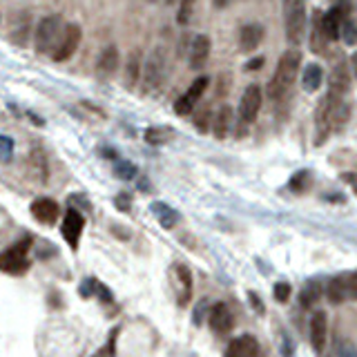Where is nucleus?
Listing matches in <instances>:
<instances>
[{
	"mask_svg": "<svg viewBox=\"0 0 357 357\" xmlns=\"http://www.w3.org/2000/svg\"><path fill=\"white\" fill-rule=\"evenodd\" d=\"M299 68H302V52L288 50V52L281 54V59L275 68V74H272V79L266 88L268 99H272V101L284 99L286 92L290 90V85H293L295 79H297Z\"/></svg>",
	"mask_w": 357,
	"mask_h": 357,
	"instance_id": "f257e3e1",
	"label": "nucleus"
},
{
	"mask_svg": "<svg viewBox=\"0 0 357 357\" xmlns=\"http://www.w3.org/2000/svg\"><path fill=\"white\" fill-rule=\"evenodd\" d=\"M342 116V94L328 92L315 110V145H322Z\"/></svg>",
	"mask_w": 357,
	"mask_h": 357,
	"instance_id": "f03ea898",
	"label": "nucleus"
},
{
	"mask_svg": "<svg viewBox=\"0 0 357 357\" xmlns=\"http://www.w3.org/2000/svg\"><path fill=\"white\" fill-rule=\"evenodd\" d=\"M167 76V52L165 47L156 45L150 56L143 61V76H141V83H143V92L145 94H154L161 90V85L165 83Z\"/></svg>",
	"mask_w": 357,
	"mask_h": 357,
	"instance_id": "7ed1b4c3",
	"label": "nucleus"
},
{
	"mask_svg": "<svg viewBox=\"0 0 357 357\" xmlns=\"http://www.w3.org/2000/svg\"><path fill=\"white\" fill-rule=\"evenodd\" d=\"M30 250H32V239H23L9 246L7 250L0 252V270L5 275H16L21 277L30 270L32 261H30Z\"/></svg>",
	"mask_w": 357,
	"mask_h": 357,
	"instance_id": "20e7f679",
	"label": "nucleus"
},
{
	"mask_svg": "<svg viewBox=\"0 0 357 357\" xmlns=\"http://www.w3.org/2000/svg\"><path fill=\"white\" fill-rule=\"evenodd\" d=\"M284 30L290 45H299L306 34V0H284Z\"/></svg>",
	"mask_w": 357,
	"mask_h": 357,
	"instance_id": "39448f33",
	"label": "nucleus"
},
{
	"mask_svg": "<svg viewBox=\"0 0 357 357\" xmlns=\"http://www.w3.org/2000/svg\"><path fill=\"white\" fill-rule=\"evenodd\" d=\"M63 18L59 14H50L41 18L39 27L34 32V45H36V52L39 54H47L54 50V45L59 43V36L63 32Z\"/></svg>",
	"mask_w": 357,
	"mask_h": 357,
	"instance_id": "423d86ee",
	"label": "nucleus"
},
{
	"mask_svg": "<svg viewBox=\"0 0 357 357\" xmlns=\"http://www.w3.org/2000/svg\"><path fill=\"white\" fill-rule=\"evenodd\" d=\"M81 39H83V32L76 23H68L63 27V32L59 36V43L54 45L52 50V59L56 63H65L70 61L74 54H76L79 45H81Z\"/></svg>",
	"mask_w": 357,
	"mask_h": 357,
	"instance_id": "0eeeda50",
	"label": "nucleus"
},
{
	"mask_svg": "<svg viewBox=\"0 0 357 357\" xmlns=\"http://www.w3.org/2000/svg\"><path fill=\"white\" fill-rule=\"evenodd\" d=\"M261 101H264V94H261L259 85H248L241 94L239 101V123H241V132L243 127L252 125L257 121V114L261 110Z\"/></svg>",
	"mask_w": 357,
	"mask_h": 357,
	"instance_id": "6e6552de",
	"label": "nucleus"
},
{
	"mask_svg": "<svg viewBox=\"0 0 357 357\" xmlns=\"http://www.w3.org/2000/svg\"><path fill=\"white\" fill-rule=\"evenodd\" d=\"M210 85V79L208 76H199L190 88H187L185 94H181L176 101H174V112L178 116H187L192 114V110L196 108V103H199V99L203 96V92L208 90Z\"/></svg>",
	"mask_w": 357,
	"mask_h": 357,
	"instance_id": "1a4fd4ad",
	"label": "nucleus"
},
{
	"mask_svg": "<svg viewBox=\"0 0 357 357\" xmlns=\"http://www.w3.org/2000/svg\"><path fill=\"white\" fill-rule=\"evenodd\" d=\"M83 228H85V217H83L76 208H68V212H65V219H63V225H61V232H63V239L70 243L72 250H79Z\"/></svg>",
	"mask_w": 357,
	"mask_h": 357,
	"instance_id": "9d476101",
	"label": "nucleus"
},
{
	"mask_svg": "<svg viewBox=\"0 0 357 357\" xmlns=\"http://www.w3.org/2000/svg\"><path fill=\"white\" fill-rule=\"evenodd\" d=\"M172 277H174V290H176V302L178 306H187L192 299V272L185 264H174L172 268Z\"/></svg>",
	"mask_w": 357,
	"mask_h": 357,
	"instance_id": "9b49d317",
	"label": "nucleus"
},
{
	"mask_svg": "<svg viewBox=\"0 0 357 357\" xmlns=\"http://www.w3.org/2000/svg\"><path fill=\"white\" fill-rule=\"evenodd\" d=\"M212 41L208 34H196L190 43V52H187V63H190V70H201L205 68V63L210 59Z\"/></svg>",
	"mask_w": 357,
	"mask_h": 357,
	"instance_id": "f8f14e48",
	"label": "nucleus"
},
{
	"mask_svg": "<svg viewBox=\"0 0 357 357\" xmlns=\"http://www.w3.org/2000/svg\"><path fill=\"white\" fill-rule=\"evenodd\" d=\"M346 18V9L342 5L331 7L324 16H319V30H322L324 39L328 41H337L340 39V27Z\"/></svg>",
	"mask_w": 357,
	"mask_h": 357,
	"instance_id": "ddd939ff",
	"label": "nucleus"
},
{
	"mask_svg": "<svg viewBox=\"0 0 357 357\" xmlns=\"http://www.w3.org/2000/svg\"><path fill=\"white\" fill-rule=\"evenodd\" d=\"M208 324L210 328L217 335H225V333H230L232 331V326H234V315L230 311V306L228 304H223V302H217L212 308H210V313H208Z\"/></svg>",
	"mask_w": 357,
	"mask_h": 357,
	"instance_id": "4468645a",
	"label": "nucleus"
},
{
	"mask_svg": "<svg viewBox=\"0 0 357 357\" xmlns=\"http://www.w3.org/2000/svg\"><path fill=\"white\" fill-rule=\"evenodd\" d=\"M30 210L34 214V219L39 223H43V225L56 223V219H59V214H61L59 203H56L54 199H50V196H41V199H36Z\"/></svg>",
	"mask_w": 357,
	"mask_h": 357,
	"instance_id": "2eb2a0df",
	"label": "nucleus"
},
{
	"mask_svg": "<svg viewBox=\"0 0 357 357\" xmlns=\"http://www.w3.org/2000/svg\"><path fill=\"white\" fill-rule=\"evenodd\" d=\"M259 344L252 335H239L228 344L223 357H257Z\"/></svg>",
	"mask_w": 357,
	"mask_h": 357,
	"instance_id": "dca6fc26",
	"label": "nucleus"
},
{
	"mask_svg": "<svg viewBox=\"0 0 357 357\" xmlns=\"http://www.w3.org/2000/svg\"><path fill=\"white\" fill-rule=\"evenodd\" d=\"M116 70H119V50L114 45L103 47L96 59V74L103 79H110V76H114Z\"/></svg>",
	"mask_w": 357,
	"mask_h": 357,
	"instance_id": "f3484780",
	"label": "nucleus"
},
{
	"mask_svg": "<svg viewBox=\"0 0 357 357\" xmlns=\"http://www.w3.org/2000/svg\"><path fill=\"white\" fill-rule=\"evenodd\" d=\"M123 76H125V85L130 90H134L139 85L141 76H143V52L141 50H132L125 61V70H123Z\"/></svg>",
	"mask_w": 357,
	"mask_h": 357,
	"instance_id": "a211bd4d",
	"label": "nucleus"
},
{
	"mask_svg": "<svg viewBox=\"0 0 357 357\" xmlns=\"http://www.w3.org/2000/svg\"><path fill=\"white\" fill-rule=\"evenodd\" d=\"M261 41H264V27L261 25L250 23V25L241 27V32H239V50L241 52H246V54L255 52L261 45Z\"/></svg>",
	"mask_w": 357,
	"mask_h": 357,
	"instance_id": "6ab92c4d",
	"label": "nucleus"
},
{
	"mask_svg": "<svg viewBox=\"0 0 357 357\" xmlns=\"http://www.w3.org/2000/svg\"><path fill=\"white\" fill-rule=\"evenodd\" d=\"M326 315L322 311H317L311 317V344L317 355L324 353V346H326Z\"/></svg>",
	"mask_w": 357,
	"mask_h": 357,
	"instance_id": "aec40b11",
	"label": "nucleus"
},
{
	"mask_svg": "<svg viewBox=\"0 0 357 357\" xmlns=\"http://www.w3.org/2000/svg\"><path fill=\"white\" fill-rule=\"evenodd\" d=\"M230 127H232V108L221 105L217 110V114H214V119H212V132L219 141H223L225 136H228Z\"/></svg>",
	"mask_w": 357,
	"mask_h": 357,
	"instance_id": "412c9836",
	"label": "nucleus"
},
{
	"mask_svg": "<svg viewBox=\"0 0 357 357\" xmlns=\"http://www.w3.org/2000/svg\"><path fill=\"white\" fill-rule=\"evenodd\" d=\"M30 174L36 178V181L45 183L47 181V174H50V167H47V156L41 147H36L30 152Z\"/></svg>",
	"mask_w": 357,
	"mask_h": 357,
	"instance_id": "4be33fe9",
	"label": "nucleus"
},
{
	"mask_svg": "<svg viewBox=\"0 0 357 357\" xmlns=\"http://www.w3.org/2000/svg\"><path fill=\"white\" fill-rule=\"evenodd\" d=\"M30 32H32V23H30V16H27L25 12H21L18 16L12 18V41L16 45H27Z\"/></svg>",
	"mask_w": 357,
	"mask_h": 357,
	"instance_id": "5701e85b",
	"label": "nucleus"
},
{
	"mask_svg": "<svg viewBox=\"0 0 357 357\" xmlns=\"http://www.w3.org/2000/svg\"><path fill=\"white\" fill-rule=\"evenodd\" d=\"M152 212H154V217L159 219V223H161L165 230H172L174 225L178 223V212L174 208H170L167 203H163V201L152 203Z\"/></svg>",
	"mask_w": 357,
	"mask_h": 357,
	"instance_id": "b1692460",
	"label": "nucleus"
},
{
	"mask_svg": "<svg viewBox=\"0 0 357 357\" xmlns=\"http://www.w3.org/2000/svg\"><path fill=\"white\" fill-rule=\"evenodd\" d=\"M322 81H324L322 68H319L317 63H308L304 68V74H302V88L306 92H317L319 88H322Z\"/></svg>",
	"mask_w": 357,
	"mask_h": 357,
	"instance_id": "393cba45",
	"label": "nucleus"
},
{
	"mask_svg": "<svg viewBox=\"0 0 357 357\" xmlns=\"http://www.w3.org/2000/svg\"><path fill=\"white\" fill-rule=\"evenodd\" d=\"M326 297H328V302L342 304L344 299L349 297V286H346V277L337 275V277H333L331 281H328V286H326Z\"/></svg>",
	"mask_w": 357,
	"mask_h": 357,
	"instance_id": "a878e982",
	"label": "nucleus"
},
{
	"mask_svg": "<svg viewBox=\"0 0 357 357\" xmlns=\"http://www.w3.org/2000/svg\"><path fill=\"white\" fill-rule=\"evenodd\" d=\"M322 293H324V286L319 284V281H308L302 290V295H299V304H302L304 308H311L313 304L319 302Z\"/></svg>",
	"mask_w": 357,
	"mask_h": 357,
	"instance_id": "bb28decb",
	"label": "nucleus"
},
{
	"mask_svg": "<svg viewBox=\"0 0 357 357\" xmlns=\"http://www.w3.org/2000/svg\"><path fill=\"white\" fill-rule=\"evenodd\" d=\"M346 90H349V72H346L344 65H337V68L333 70V76H331V88H328V92H335V94H346Z\"/></svg>",
	"mask_w": 357,
	"mask_h": 357,
	"instance_id": "cd10ccee",
	"label": "nucleus"
},
{
	"mask_svg": "<svg viewBox=\"0 0 357 357\" xmlns=\"http://www.w3.org/2000/svg\"><path fill=\"white\" fill-rule=\"evenodd\" d=\"M340 39L349 45V47H355L357 45V25L351 21V18H344V23L340 27Z\"/></svg>",
	"mask_w": 357,
	"mask_h": 357,
	"instance_id": "c85d7f7f",
	"label": "nucleus"
},
{
	"mask_svg": "<svg viewBox=\"0 0 357 357\" xmlns=\"http://www.w3.org/2000/svg\"><path fill=\"white\" fill-rule=\"evenodd\" d=\"M194 3L196 0H181L178 3V16H176V23L178 25H187L192 18V12H194Z\"/></svg>",
	"mask_w": 357,
	"mask_h": 357,
	"instance_id": "c756f323",
	"label": "nucleus"
},
{
	"mask_svg": "<svg viewBox=\"0 0 357 357\" xmlns=\"http://www.w3.org/2000/svg\"><path fill=\"white\" fill-rule=\"evenodd\" d=\"M116 335H119V328H114V331L110 333L108 344L103 346V349H99L92 357H116Z\"/></svg>",
	"mask_w": 357,
	"mask_h": 357,
	"instance_id": "7c9ffc66",
	"label": "nucleus"
},
{
	"mask_svg": "<svg viewBox=\"0 0 357 357\" xmlns=\"http://www.w3.org/2000/svg\"><path fill=\"white\" fill-rule=\"evenodd\" d=\"M114 174L119 178H123V181H130V178H134L139 174V170H136V165H132L130 161H121L114 165Z\"/></svg>",
	"mask_w": 357,
	"mask_h": 357,
	"instance_id": "2f4dec72",
	"label": "nucleus"
},
{
	"mask_svg": "<svg viewBox=\"0 0 357 357\" xmlns=\"http://www.w3.org/2000/svg\"><path fill=\"white\" fill-rule=\"evenodd\" d=\"M311 183V172H306V170H302V172H297L293 178H290V190H295V192H304L306 190V185Z\"/></svg>",
	"mask_w": 357,
	"mask_h": 357,
	"instance_id": "473e14b6",
	"label": "nucleus"
},
{
	"mask_svg": "<svg viewBox=\"0 0 357 357\" xmlns=\"http://www.w3.org/2000/svg\"><path fill=\"white\" fill-rule=\"evenodd\" d=\"M12 154H14V141L5 134H0V161H9Z\"/></svg>",
	"mask_w": 357,
	"mask_h": 357,
	"instance_id": "72a5a7b5",
	"label": "nucleus"
},
{
	"mask_svg": "<svg viewBox=\"0 0 357 357\" xmlns=\"http://www.w3.org/2000/svg\"><path fill=\"white\" fill-rule=\"evenodd\" d=\"M272 295H275V299H277L279 304L288 302V297H290V284H286V281H277L275 288H272Z\"/></svg>",
	"mask_w": 357,
	"mask_h": 357,
	"instance_id": "f704fd0d",
	"label": "nucleus"
},
{
	"mask_svg": "<svg viewBox=\"0 0 357 357\" xmlns=\"http://www.w3.org/2000/svg\"><path fill=\"white\" fill-rule=\"evenodd\" d=\"M96 288H99V281L94 279V277H90V279H85V281H83V284H81L79 293H81V297L90 299V297L96 295Z\"/></svg>",
	"mask_w": 357,
	"mask_h": 357,
	"instance_id": "c9c22d12",
	"label": "nucleus"
},
{
	"mask_svg": "<svg viewBox=\"0 0 357 357\" xmlns=\"http://www.w3.org/2000/svg\"><path fill=\"white\" fill-rule=\"evenodd\" d=\"M145 139H147V143H163V132L161 130H154V127H150L147 132H145Z\"/></svg>",
	"mask_w": 357,
	"mask_h": 357,
	"instance_id": "e433bc0d",
	"label": "nucleus"
},
{
	"mask_svg": "<svg viewBox=\"0 0 357 357\" xmlns=\"http://www.w3.org/2000/svg\"><path fill=\"white\" fill-rule=\"evenodd\" d=\"M346 286H349V297L357 302V272L346 277Z\"/></svg>",
	"mask_w": 357,
	"mask_h": 357,
	"instance_id": "4c0bfd02",
	"label": "nucleus"
},
{
	"mask_svg": "<svg viewBox=\"0 0 357 357\" xmlns=\"http://www.w3.org/2000/svg\"><path fill=\"white\" fill-rule=\"evenodd\" d=\"M264 63H266L264 56H257V59H252V61L246 63V72H257V70L264 68Z\"/></svg>",
	"mask_w": 357,
	"mask_h": 357,
	"instance_id": "58836bf2",
	"label": "nucleus"
},
{
	"mask_svg": "<svg viewBox=\"0 0 357 357\" xmlns=\"http://www.w3.org/2000/svg\"><path fill=\"white\" fill-rule=\"evenodd\" d=\"M114 203L119 205L121 210H125V212L130 210V196H127V194H123V196H116V201H114Z\"/></svg>",
	"mask_w": 357,
	"mask_h": 357,
	"instance_id": "ea45409f",
	"label": "nucleus"
},
{
	"mask_svg": "<svg viewBox=\"0 0 357 357\" xmlns=\"http://www.w3.org/2000/svg\"><path fill=\"white\" fill-rule=\"evenodd\" d=\"M205 306H208V302H205V299H203V302H201L199 306H196V313H194V322H196V324L201 322V315H203V311H205Z\"/></svg>",
	"mask_w": 357,
	"mask_h": 357,
	"instance_id": "a19ab883",
	"label": "nucleus"
},
{
	"mask_svg": "<svg viewBox=\"0 0 357 357\" xmlns=\"http://www.w3.org/2000/svg\"><path fill=\"white\" fill-rule=\"evenodd\" d=\"M248 297H250V302H252V304H255V311H257V313H264V306H261V302H259V297H257L255 293H250Z\"/></svg>",
	"mask_w": 357,
	"mask_h": 357,
	"instance_id": "79ce46f5",
	"label": "nucleus"
},
{
	"mask_svg": "<svg viewBox=\"0 0 357 357\" xmlns=\"http://www.w3.org/2000/svg\"><path fill=\"white\" fill-rule=\"evenodd\" d=\"M212 5L217 7V9H223V7L230 5V0H212Z\"/></svg>",
	"mask_w": 357,
	"mask_h": 357,
	"instance_id": "37998d69",
	"label": "nucleus"
},
{
	"mask_svg": "<svg viewBox=\"0 0 357 357\" xmlns=\"http://www.w3.org/2000/svg\"><path fill=\"white\" fill-rule=\"evenodd\" d=\"M351 68H353V72H355V76H357V52L351 56Z\"/></svg>",
	"mask_w": 357,
	"mask_h": 357,
	"instance_id": "c03bdc74",
	"label": "nucleus"
},
{
	"mask_svg": "<svg viewBox=\"0 0 357 357\" xmlns=\"http://www.w3.org/2000/svg\"><path fill=\"white\" fill-rule=\"evenodd\" d=\"M165 5H174V0H165Z\"/></svg>",
	"mask_w": 357,
	"mask_h": 357,
	"instance_id": "a18cd8bd",
	"label": "nucleus"
},
{
	"mask_svg": "<svg viewBox=\"0 0 357 357\" xmlns=\"http://www.w3.org/2000/svg\"><path fill=\"white\" fill-rule=\"evenodd\" d=\"M150 3H156V0H150Z\"/></svg>",
	"mask_w": 357,
	"mask_h": 357,
	"instance_id": "49530a36",
	"label": "nucleus"
}]
</instances>
